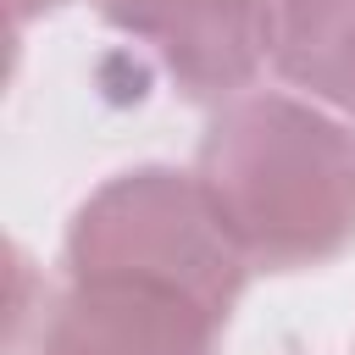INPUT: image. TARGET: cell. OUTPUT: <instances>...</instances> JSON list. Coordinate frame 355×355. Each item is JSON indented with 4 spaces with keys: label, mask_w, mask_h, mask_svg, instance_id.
<instances>
[{
    "label": "cell",
    "mask_w": 355,
    "mask_h": 355,
    "mask_svg": "<svg viewBox=\"0 0 355 355\" xmlns=\"http://www.w3.org/2000/svg\"><path fill=\"white\" fill-rule=\"evenodd\" d=\"M189 100H233L272 55V0H100Z\"/></svg>",
    "instance_id": "cell-3"
},
{
    "label": "cell",
    "mask_w": 355,
    "mask_h": 355,
    "mask_svg": "<svg viewBox=\"0 0 355 355\" xmlns=\"http://www.w3.org/2000/svg\"><path fill=\"white\" fill-rule=\"evenodd\" d=\"M272 67L305 100L355 116V0H272Z\"/></svg>",
    "instance_id": "cell-5"
},
{
    "label": "cell",
    "mask_w": 355,
    "mask_h": 355,
    "mask_svg": "<svg viewBox=\"0 0 355 355\" xmlns=\"http://www.w3.org/2000/svg\"><path fill=\"white\" fill-rule=\"evenodd\" d=\"M211 205L266 272H300L355 244V128L316 100L244 89L200 139Z\"/></svg>",
    "instance_id": "cell-1"
},
{
    "label": "cell",
    "mask_w": 355,
    "mask_h": 355,
    "mask_svg": "<svg viewBox=\"0 0 355 355\" xmlns=\"http://www.w3.org/2000/svg\"><path fill=\"white\" fill-rule=\"evenodd\" d=\"M61 0H6V17H11V28H22V22H33V17H44V11H55Z\"/></svg>",
    "instance_id": "cell-6"
},
{
    "label": "cell",
    "mask_w": 355,
    "mask_h": 355,
    "mask_svg": "<svg viewBox=\"0 0 355 355\" xmlns=\"http://www.w3.org/2000/svg\"><path fill=\"white\" fill-rule=\"evenodd\" d=\"M67 277L161 288L227 322L244 294L250 255L194 172L133 166L78 205L67 227Z\"/></svg>",
    "instance_id": "cell-2"
},
{
    "label": "cell",
    "mask_w": 355,
    "mask_h": 355,
    "mask_svg": "<svg viewBox=\"0 0 355 355\" xmlns=\"http://www.w3.org/2000/svg\"><path fill=\"white\" fill-rule=\"evenodd\" d=\"M216 333L222 316L194 300L67 277L44 311L39 355H216Z\"/></svg>",
    "instance_id": "cell-4"
}]
</instances>
